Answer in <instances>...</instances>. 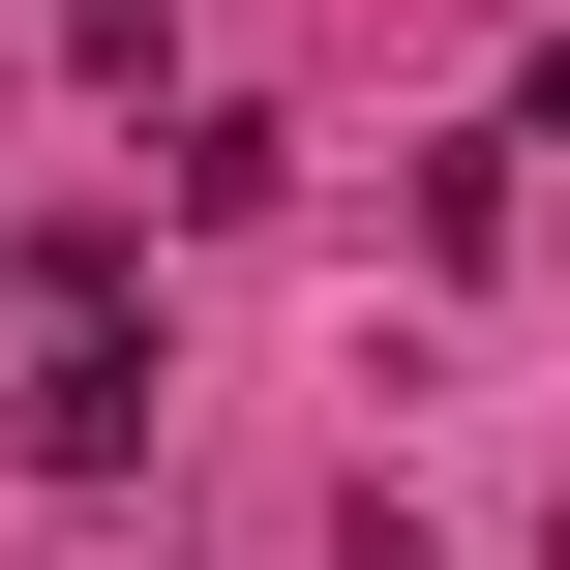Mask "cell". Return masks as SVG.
<instances>
[{
	"mask_svg": "<svg viewBox=\"0 0 570 570\" xmlns=\"http://www.w3.org/2000/svg\"><path fill=\"white\" fill-rule=\"evenodd\" d=\"M511 120H541V150H570V60H541V90H511Z\"/></svg>",
	"mask_w": 570,
	"mask_h": 570,
	"instance_id": "3",
	"label": "cell"
},
{
	"mask_svg": "<svg viewBox=\"0 0 570 570\" xmlns=\"http://www.w3.org/2000/svg\"><path fill=\"white\" fill-rule=\"evenodd\" d=\"M541 570H570V511H541Z\"/></svg>",
	"mask_w": 570,
	"mask_h": 570,
	"instance_id": "4",
	"label": "cell"
},
{
	"mask_svg": "<svg viewBox=\"0 0 570 570\" xmlns=\"http://www.w3.org/2000/svg\"><path fill=\"white\" fill-rule=\"evenodd\" d=\"M331 570H421V511H361V541H331Z\"/></svg>",
	"mask_w": 570,
	"mask_h": 570,
	"instance_id": "2",
	"label": "cell"
},
{
	"mask_svg": "<svg viewBox=\"0 0 570 570\" xmlns=\"http://www.w3.org/2000/svg\"><path fill=\"white\" fill-rule=\"evenodd\" d=\"M0 451H30V481H120V451H150V361H120V301H60V331H30Z\"/></svg>",
	"mask_w": 570,
	"mask_h": 570,
	"instance_id": "1",
	"label": "cell"
}]
</instances>
